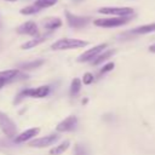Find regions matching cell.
I'll return each mask as SVG.
<instances>
[{
    "mask_svg": "<svg viewBox=\"0 0 155 155\" xmlns=\"http://www.w3.org/2000/svg\"><path fill=\"white\" fill-rule=\"evenodd\" d=\"M87 41L80 40V39H71V38H63L57 41H54L51 45V50L53 51H63V50H74V48H81L87 46Z\"/></svg>",
    "mask_w": 155,
    "mask_h": 155,
    "instance_id": "1",
    "label": "cell"
},
{
    "mask_svg": "<svg viewBox=\"0 0 155 155\" xmlns=\"http://www.w3.org/2000/svg\"><path fill=\"white\" fill-rule=\"evenodd\" d=\"M50 87L47 85H42V86H39V87H33V88H25V90H22L16 99H15V104H18L24 97H30V98H44L46 97L48 93H50Z\"/></svg>",
    "mask_w": 155,
    "mask_h": 155,
    "instance_id": "2",
    "label": "cell"
},
{
    "mask_svg": "<svg viewBox=\"0 0 155 155\" xmlns=\"http://www.w3.org/2000/svg\"><path fill=\"white\" fill-rule=\"evenodd\" d=\"M131 21V16L128 17H108V18H98L93 21V24L96 27L101 28H116L121 27Z\"/></svg>",
    "mask_w": 155,
    "mask_h": 155,
    "instance_id": "3",
    "label": "cell"
},
{
    "mask_svg": "<svg viewBox=\"0 0 155 155\" xmlns=\"http://www.w3.org/2000/svg\"><path fill=\"white\" fill-rule=\"evenodd\" d=\"M0 130L8 138H15L17 136V126H16V124L4 111H0Z\"/></svg>",
    "mask_w": 155,
    "mask_h": 155,
    "instance_id": "4",
    "label": "cell"
},
{
    "mask_svg": "<svg viewBox=\"0 0 155 155\" xmlns=\"http://www.w3.org/2000/svg\"><path fill=\"white\" fill-rule=\"evenodd\" d=\"M59 134L57 133H51L40 138H34L28 142V145L31 148H47L50 145H53L58 139H59Z\"/></svg>",
    "mask_w": 155,
    "mask_h": 155,
    "instance_id": "5",
    "label": "cell"
},
{
    "mask_svg": "<svg viewBox=\"0 0 155 155\" xmlns=\"http://www.w3.org/2000/svg\"><path fill=\"white\" fill-rule=\"evenodd\" d=\"M107 46H108L107 44H99L97 46H93L92 48H90V50L85 51L84 53H81L78 57V62L85 63V62H92V61H94L98 57V54H101L107 48Z\"/></svg>",
    "mask_w": 155,
    "mask_h": 155,
    "instance_id": "6",
    "label": "cell"
},
{
    "mask_svg": "<svg viewBox=\"0 0 155 155\" xmlns=\"http://www.w3.org/2000/svg\"><path fill=\"white\" fill-rule=\"evenodd\" d=\"M64 13H65V18H67L68 25H69L70 28H75V29L84 28V27L87 25L88 22H90V17L76 16V15H73L71 12H69V11H65Z\"/></svg>",
    "mask_w": 155,
    "mask_h": 155,
    "instance_id": "7",
    "label": "cell"
},
{
    "mask_svg": "<svg viewBox=\"0 0 155 155\" xmlns=\"http://www.w3.org/2000/svg\"><path fill=\"white\" fill-rule=\"evenodd\" d=\"M103 15H113L114 17H128L133 15V8L131 7H101L98 10Z\"/></svg>",
    "mask_w": 155,
    "mask_h": 155,
    "instance_id": "8",
    "label": "cell"
},
{
    "mask_svg": "<svg viewBox=\"0 0 155 155\" xmlns=\"http://www.w3.org/2000/svg\"><path fill=\"white\" fill-rule=\"evenodd\" d=\"M19 76H22L19 69H7V70L0 71V90H1L6 84L21 79Z\"/></svg>",
    "mask_w": 155,
    "mask_h": 155,
    "instance_id": "9",
    "label": "cell"
},
{
    "mask_svg": "<svg viewBox=\"0 0 155 155\" xmlns=\"http://www.w3.org/2000/svg\"><path fill=\"white\" fill-rule=\"evenodd\" d=\"M78 126V117L74 115H69L68 117H65L64 120H62L57 126H56V131L58 133L61 132H69L75 130Z\"/></svg>",
    "mask_w": 155,
    "mask_h": 155,
    "instance_id": "10",
    "label": "cell"
},
{
    "mask_svg": "<svg viewBox=\"0 0 155 155\" xmlns=\"http://www.w3.org/2000/svg\"><path fill=\"white\" fill-rule=\"evenodd\" d=\"M18 34H23V35H30V36H36L39 34V28L38 25L33 22V21H28L24 22L23 24H21L17 29Z\"/></svg>",
    "mask_w": 155,
    "mask_h": 155,
    "instance_id": "11",
    "label": "cell"
},
{
    "mask_svg": "<svg viewBox=\"0 0 155 155\" xmlns=\"http://www.w3.org/2000/svg\"><path fill=\"white\" fill-rule=\"evenodd\" d=\"M40 132V127H31L28 128L25 131H23L22 133L17 134L15 137V143H23V142H29L35 136H38Z\"/></svg>",
    "mask_w": 155,
    "mask_h": 155,
    "instance_id": "12",
    "label": "cell"
},
{
    "mask_svg": "<svg viewBox=\"0 0 155 155\" xmlns=\"http://www.w3.org/2000/svg\"><path fill=\"white\" fill-rule=\"evenodd\" d=\"M48 38H50V34H47V33H46V34H42V35H40V36H36L35 39H31V40H29V41L22 44L21 48H22V50H29V48H33V47H35V46L42 44L44 41H46Z\"/></svg>",
    "mask_w": 155,
    "mask_h": 155,
    "instance_id": "13",
    "label": "cell"
},
{
    "mask_svg": "<svg viewBox=\"0 0 155 155\" xmlns=\"http://www.w3.org/2000/svg\"><path fill=\"white\" fill-rule=\"evenodd\" d=\"M155 31V23H149V24H144V25H139L133 29H131L127 34H133V35H143V34H149Z\"/></svg>",
    "mask_w": 155,
    "mask_h": 155,
    "instance_id": "14",
    "label": "cell"
},
{
    "mask_svg": "<svg viewBox=\"0 0 155 155\" xmlns=\"http://www.w3.org/2000/svg\"><path fill=\"white\" fill-rule=\"evenodd\" d=\"M44 27L48 30H54L59 27H62V19L58 18V17H48V18H45L44 22H42Z\"/></svg>",
    "mask_w": 155,
    "mask_h": 155,
    "instance_id": "15",
    "label": "cell"
},
{
    "mask_svg": "<svg viewBox=\"0 0 155 155\" xmlns=\"http://www.w3.org/2000/svg\"><path fill=\"white\" fill-rule=\"evenodd\" d=\"M69 145H70L69 140H63L61 144H58V145H56V147L50 149V155H61L69 148Z\"/></svg>",
    "mask_w": 155,
    "mask_h": 155,
    "instance_id": "16",
    "label": "cell"
},
{
    "mask_svg": "<svg viewBox=\"0 0 155 155\" xmlns=\"http://www.w3.org/2000/svg\"><path fill=\"white\" fill-rule=\"evenodd\" d=\"M44 63H45L44 59H35V61H31V62H27V63L19 64V68L23 69V70H33V69L40 68Z\"/></svg>",
    "mask_w": 155,
    "mask_h": 155,
    "instance_id": "17",
    "label": "cell"
},
{
    "mask_svg": "<svg viewBox=\"0 0 155 155\" xmlns=\"http://www.w3.org/2000/svg\"><path fill=\"white\" fill-rule=\"evenodd\" d=\"M114 53H115V50H107V51H103L101 54H98V57H97L94 61H92V64H93V65H98V64H101L102 62H104V61H107L108 58H110Z\"/></svg>",
    "mask_w": 155,
    "mask_h": 155,
    "instance_id": "18",
    "label": "cell"
},
{
    "mask_svg": "<svg viewBox=\"0 0 155 155\" xmlns=\"http://www.w3.org/2000/svg\"><path fill=\"white\" fill-rule=\"evenodd\" d=\"M81 80L79 79V78H75V79H73V81H71V84H70V90H69V93H70V96H76L79 92H80V88H81Z\"/></svg>",
    "mask_w": 155,
    "mask_h": 155,
    "instance_id": "19",
    "label": "cell"
},
{
    "mask_svg": "<svg viewBox=\"0 0 155 155\" xmlns=\"http://www.w3.org/2000/svg\"><path fill=\"white\" fill-rule=\"evenodd\" d=\"M58 0H36L34 2V5H36L39 8H47V7H51L53 6Z\"/></svg>",
    "mask_w": 155,
    "mask_h": 155,
    "instance_id": "20",
    "label": "cell"
},
{
    "mask_svg": "<svg viewBox=\"0 0 155 155\" xmlns=\"http://www.w3.org/2000/svg\"><path fill=\"white\" fill-rule=\"evenodd\" d=\"M41 8H39L36 5H29V6H27V7H24V8H22L21 10V13L22 15H34V13H38L39 11H40Z\"/></svg>",
    "mask_w": 155,
    "mask_h": 155,
    "instance_id": "21",
    "label": "cell"
},
{
    "mask_svg": "<svg viewBox=\"0 0 155 155\" xmlns=\"http://www.w3.org/2000/svg\"><path fill=\"white\" fill-rule=\"evenodd\" d=\"M74 155H87V149L82 144H75L74 147Z\"/></svg>",
    "mask_w": 155,
    "mask_h": 155,
    "instance_id": "22",
    "label": "cell"
},
{
    "mask_svg": "<svg viewBox=\"0 0 155 155\" xmlns=\"http://www.w3.org/2000/svg\"><path fill=\"white\" fill-rule=\"evenodd\" d=\"M114 67H115V64H114L113 62L107 63V64L103 65V68L99 70V75H103V74H105V73H108V71H111V70L114 69Z\"/></svg>",
    "mask_w": 155,
    "mask_h": 155,
    "instance_id": "23",
    "label": "cell"
},
{
    "mask_svg": "<svg viewBox=\"0 0 155 155\" xmlns=\"http://www.w3.org/2000/svg\"><path fill=\"white\" fill-rule=\"evenodd\" d=\"M93 80H94V78H93V75L91 73H85L84 76H82V84H85V85L92 84Z\"/></svg>",
    "mask_w": 155,
    "mask_h": 155,
    "instance_id": "24",
    "label": "cell"
},
{
    "mask_svg": "<svg viewBox=\"0 0 155 155\" xmlns=\"http://www.w3.org/2000/svg\"><path fill=\"white\" fill-rule=\"evenodd\" d=\"M149 51L153 52V53H155V44H153V45L149 46Z\"/></svg>",
    "mask_w": 155,
    "mask_h": 155,
    "instance_id": "25",
    "label": "cell"
},
{
    "mask_svg": "<svg viewBox=\"0 0 155 155\" xmlns=\"http://www.w3.org/2000/svg\"><path fill=\"white\" fill-rule=\"evenodd\" d=\"M6 1H16V0H6Z\"/></svg>",
    "mask_w": 155,
    "mask_h": 155,
    "instance_id": "26",
    "label": "cell"
},
{
    "mask_svg": "<svg viewBox=\"0 0 155 155\" xmlns=\"http://www.w3.org/2000/svg\"><path fill=\"white\" fill-rule=\"evenodd\" d=\"M74 1H81V0H74Z\"/></svg>",
    "mask_w": 155,
    "mask_h": 155,
    "instance_id": "27",
    "label": "cell"
}]
</instances>
